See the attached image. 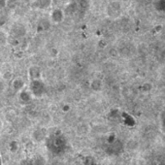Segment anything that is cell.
I'll list each match as a JSON object with an SVG mask.
<instances>
[{"instance_id": "1", "label": "cell", "mask_w": 165, "mask_h": 165, "mask_svg": "<svg viewBox=\"0 0 165 165\" xmlns=\"http://www.w3.org/2000/svg\"><path fill=\"white\" fill-rule=\"evenodd\" d=\"M152 86H154V85H152L151 82H146L145 84H143L142 89L144 90L145 92H150L151 90L152 89Z\"/></svg>"}, {"instance_id": "2", "label": "cell", "mask_w": 165, "mask_h": 165, "mask_svg": "<svg viewBox=\"0 0 165 165\" xmlns=\"http://www.w3.org/2000/svg\"><path fill=\"white\" fill-rule=\"evenodd\" d=\"M109 54H110V56H112V57H117V56H119V52H117V49L112 48L109 51Z\"/></svg>"}]
</instances>
